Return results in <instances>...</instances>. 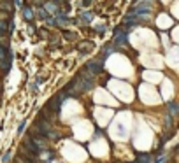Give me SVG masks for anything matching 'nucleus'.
<instances>
[{
  "mask_svg": "<svg viewBox=\"0 0 179 163\" xmlns=\"http://www.w3.org/2000/svg\"><path fill=\"white\" fill-rule=\"evenodd\" d=\"M137 2H149V0H137Z\"/></svg>",
  "mask_w": 179,
  "mask_h": 163,
  "instance_id": "nucleus-11",
  "label": "nucleus"
},
{
  "mask_svg": "<svg viewBox=\"0 0 179 163\" xmlns=\"http://www.w3.org/2000/svg\"><path fill=\"white\" fill-rule=\"evenodd\" d=\"M2 161H4V163H7V161H9V153L4 156V158H2Z\"/></svg>",
  "mask_w": 179,
  "mask_h": 163,
  "instance_id": "nucleus-10",
  "label": "nucleus"
},
{
  "mask_svg": "<svg viewBox=\"0 0 179 163\" xmlns=\"http://www.w3.org/2000/svg\"><path fill=\"white\" fill-rule=\"evenodd\" d=\"M86 69H88V70L91 72V74H97V72H100V63H97V62H88V63H86Z\"/></svg>",
  "mask_w": 179,
  "mask_h": 163,
  "instance_id": "nucleus-1",
  "label": "nucleus"
},
{
  "mask_svg": "<svg viewBox=\"0 0 179 163\" xmlns=\"http://www.w3.org/2000/svg\"><path fill=\"white\" fill-rule=\"evenodd\" d=\"M0 9H5V11H11V5H9V4H2V5H0Z\"/></svg>",
  "mask_w": 179,
  "mask_h": 163,
  "instance_id": "nucleus-7",
  "label": "nucleus"
},
{
  "mask_svg": "<svg viewBox=\"0 0 179 163\" xmlns=\"http://www.w3.org/2000/svg\"><path fill=\"white\" fill-rule=\"evenodd\" d=\"M4 56H5V49H4V48H0V60H2Z\"/></svg>",
  "mask_w": 179,
  "mask_h": 163,
  "instance_id": "nucleus-9",
  "label": "nucleus"
},
{
  "mask_svg": "<svg viewBox=\"0 0 179 163\" xmlns=\"http://www.w3.org/2000/svg\"><path fill=\"white\" fill-rule=\"evenodd\" d=\"M176 109H177V107L174 105V104H169V111H170V114H176Z\"/></svg>",
  "mask_w": 179,
  "mask_h": 163,
  "instance_id": "nucleus-6",
  "label": "nucleus"
},
{
  "mask_svg": "<svg viewBox=\"0 0 179 163\" xmlns=\"http://www.w3.org/2000/svg\"><path fill=\"white\" fill-rule=\"evenodd\" d=\"M176 153H179V146H177V147H176Z\"/></svg>",
  "mask_w": 179,
  "mask_h": 163,
  "instance_id": "nucleus-12",
  "label": "nucleus"
},
{
  "mask_svg": "<svg viewBox=\"0 0 179 163\" xmlns=\"http://www.w3.org/2000/svg\"><path fill=\"white\" fill-rule=\"evenodd\" d=\"M91 19V12H84V21H90Z\"/></svg>",
  "mask_w": 179,
  "mask_h": 163,
  "instance_id": "nucleus-8",
  "label": "nucleus"
},
{
  "mask_svg": "<svg viewBox=\"0 0 179 163\" xmlns=\"http://www.w3.org/2000/svg\"><path fill=\"white\" fill-rule=\"evenodd\" d=\"M137 161L139 163H153V160H151V156H148V154H139Z\"/></svg>",
  "mask_w": 179,
  "mask_h": 163,
  "instance_id": "nucleus-2",
  "label": "nucleus"
},
{
  "mask_svg": "<svg viewBox=\"0 0 179 163\" xmlns=\"http://www.w3.org/2000/svg\"><path fill=\"white\" fill-rule=\"evenodd\" d=\"M134 163H139V161H134Z\"/></svg>",
  "mask_w": 179,
  "mask_h": 163,
  "instance_id": "nucleus-13",
  "label": "nucleus"
},
{
  "mask_svg": "<svg viewBox=\"0 0 179 163\" xmlns=\"http://www.w3.org/2000/svg\"><path fill=\"white\" fill-rule=\"evenodd\" d=\"M5 28H7V23H5V21H0V37L5 34Z\"/></svg>",
  "mask_w": 179,
  "mask_h": 163,
  "instance_id": "nucleus-3",
  "label": "nucleus"
},
{
  "mask_svg": "<svg viewBox=\"0 0 179 163\" xmlns=\"http://www.w3.org/2000/svg\"><path fill=\"white\" fill-rule=\"evenodd\" d=\"M91 48H93L91 44H84V46L81 44V46H79V49H81V51H91Z\"/></svg>",
  "mask_w": 179,
  "mask_h": 163,
  "instance_id": "nucleus-4",
  "label": "nucleus"
},
{
  "mask_svg": "<svg viewBox=\"0 0 179 163\" xmlns=\"http://www.w3.org/2000/svg\"><path fill=\"white\" fill-rule=\"evenodd\" d=\"M25 18H27V19H32V11H30V9H25Z\"/></svg>",
  "mask_w": 179,
  "mask_h": 163,
  "instance_id": "nucleus-5",
  "label": "nucleus"
}]
</instances>
